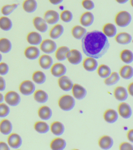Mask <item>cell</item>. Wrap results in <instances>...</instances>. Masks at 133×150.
I'll return each instance as SVG.
<instances>
[{"instance_id":"6da1fadb","label":"cell","mask_w":133,"mask_h":150,"mask_svg":"<svg viewBox=\"0 0 133 150\" xmlns=\"http://www.w3.org/2000/svg\"><path fill=\"white\" fill-rule=\"evenodd\" d=\"M109 47L107 36L99 30L86 33L82 40L83 51L89 57L101 58L108 51Z\"/></svg>"},{"instance_id":"7a4b0ae2","label":"cell","mask_w":133,"mask_h":150,"mask_svg":"<svg viewBox=\"0 0 133 150\" xmlns=\"http://www.w3.org/2000/svg\"><path fill=\"white\" fill-rule=\"evenodd\" d=\"M59 107L65 111H70L74 108L75 104L74 98L70 95L61 96L58 101Z\"/></svg>"},{"instance_id":"3957f363","label":"cell","mask_w":133,"mask_h":150,"mask_svg":"<svg viewBox=\"0 0 133 150\" xmlns=\"http://www.w3.org/2000/svg\"><path fill=\"white\" fill-rule=\"evenodd\" d=\"M132 21L130 14L126 11H121L115 16V21L119 27L125 28L129 25Z\"/></svg>"},{"instance_id":"277c9868","label":"cell","mask_w":133,"mask_h":150,"mask_svg":"<svg viewBox=\"0 0 133 150\" xmlns=\"http://www.w3.org/2000/svg\"><path fill=\"white\" fill-rule=\"evenodd\" d=\"M41 50L46 54H51L55 52L57 49V45L55 42L50 39L42 41L40 45Z\"/></svg>"},{"instance_id":"5b68a950","label":"cell","mask_w":133,"mask_h":150,"mask_svg":"<svg viewBox=\"0 0 133 150\" xmlns=\"http://www.w3.org/2000/svg\"><path fill=\"white\" fill-rule=\"evenodd\" d=\"M66 57L70 63L74 65L80 64L82 59L81 53L76 49L70 50L66 54Z\"/></svg>"},{"instance_id":"8992f818","label":"cell","mask_w":133,"mask_h":150,"mask_svg":"<svg viewBox=\"0 0 133 150\" xmlns=\"http://www.w3.org/2000/svg\"><path fill=\"white\" fill-rule=\"evenodd\" d=\"M19 90L23 94L30 96L34 92L35 86L31 81H24L20 85Z\"/></svg>"},{"instance_id":"52a82bcc","label":"cell","mask_w":133,"mask_h":150,"mask_svg":"<svg viewBox=\"0 0 133 150\" xmlns=\"http://www.w3.org/2000/svg\"><path fill=\"white\" fill-rule=\"evenodd\" d=\"M6 102L11 106H16L20 103L21 98L19 95L14 91H10L5 95Z\"/></svg>"},{"instance_id":"ba28073f","label":"cell","mask_w":133,"mask_h":150,"mask_svg":"<svg viewBox=\"0 0 133 150\" xmlns=\"http://www.w3.org/2000/svg\"><path fill=\"white\" fill-rule=\"evenodd\" d=\"M24 55L28 59L34 60L39 57L40 51L39 49L35 46L28 47L24 50Z\"/></svg>"},{"instance_id":"9c48e42d","label":"cell","mask_w":133,"mask_h":150,"mask_svg":"<svg viewBox=\"0 0 133 150\" xmlns=\"http://www.w3.org/2000/svg\"><path fill=\"white\" fill-rule=\"evenodd\" d=\"M44 19L48 24H55L59 21V14L55 11L48 10L44 14Z\"/></svg>"},{"instance_id":"30bf717a","label":"cell","mask_w":133,"mask_h":150,"mask_svg":"<svg viewBox=\"0 0 133 150\" xmlns=\"http://www.w3.org/2000/svg\"><path fill=\"white\" fill-rule=\"evenodd\" d=\"M33 24L35 28L40 33L46 32L48 29L47 23L45 20L39 16H36L33 18Z\"/></svg>"},{"instance_id":"8fae6325","label":"cell","mask_w":133,"mask_h":150,"mask_svg":"<svg viewBox=\"0 0 133 150\" xmlns=\"http://www.w3.org/2000/svg\"><path fill=\"white\" fill-rule=\"evenodd\" d=\"M27 41L32 46L40 45L42 42V38L39 33L36 31L31 32L27 36Z\"/></svg>"},{"instance_id":"7c38bea8","label":"cell","mask_w":133,"mask_h":150,"mask_svg":"<svg viewBox=\"0 0 133 150\" xmlns=\"http://www.w3.org/2000/svg\"><path fill=\"white\" fill-rule=\"evenodd\" d=\"M72 90L73 96L79 100L83 99L87 95V92L86 89L79 84H73Z\"/></svg>"},{"instance_id":"4fadbf2b","label":"cell","mask_w":133,"mask_h":150,"mask_svg":"<svg viewBox=\"0 0 133 150\" xmlns=\"http://www.w3.org/2000/svg\"><path fill=\"white\" fill-rule=\"evenodd\" d=\"M51 72L55 77H60L66 74V68L61 63H56L51 67Z\"/></svg>"},{"instance_id":"5bb4252c","label":"cell","mask_w":133,"mask_h":150,"mask_svg":"<svg viewBox=\"0 0 133 150\" xmlns=\"http://www.w3.org/2000/svg\"><path fill=\"white\" fill-rule=\"evenodd\" d=\"M58 84L61 88L66 91H70L73 85L72 81L65 76L59 77L58 79Z\"/></svg>"},{"instance_id":"9a60e30c","label":"cell","mask_w":133,"mask_h":150,"mask_svg":"<svg viewBox=\"0 0 133 150\" xmlns=\"http://www.w3.org/2000/svg\"><path fill=\"white\" fill-rule=\"evenodd\" d=\"M22 139L19 135L16 133H13L9 136L8 142L11 147L14 149H18L20 147L22 144Z\"/></svg>"},{"instance_id":"2e32d148","label":"cell","mask_w":133,"mask_h":150,"mask_svg":"<svg viewBox=\"0 0 133 150\" xmlns=\"http://www.w3.org/2000/svg\"><path fill=\"white\" fill-rule=\"evenodd\" d=\"M118 112L120 115L125 119L130 118L132 114L130 107L127 103H122L119 105Z\"/></svg>"},{"instance_id":"e0dca14e","label":"cell","mask_w":133,"mask_h":150,"mask_svg":"<svg viewBox=\"0 0 133 150\" xmlns=\"http://www.w3.org/2000/svg\"><path fill=\"white\" fill-rule=\"evenodd\" d=\"M83 66L87 71L91 72L94 71L97 69L98 63L95 59L93 57H88L84 60Z\"/></svg>"},{"instance_id":"ac0fdd59","label":"cell","mask_w":133,"mask_h":150,"mask_svg":"<svg viewBox=\"0 0 133 150\" xmlns=\"http://www.w3.org/2000/svg\"><path fill=\"white\" fill-rule=\"evenodd\" d=\"M39 65L43 69L48 70L52 66L53 63V59L49 55L44 54L39 57Z\"/></svg>"},{"instance_id":"d6986e66","label":"cell","mask_w":133,"mask_h":150,"mask_svg":"<svg viewBox=\"0 0 133 150\" xmlns=\"http://www.w3.org/2000/svg\"><path fill=\"white\" fill-rule=\"evenodd\" d=\"M12 49V44L8 39L6 38H0V52L6 54L9 53Z\"/></svg>"},{"instance_id":"ffe728a7","label":"cell","mask_w":133,"mask_h":150,"mask_svg":"<svg viewBox=\"0 0 133 150\" xmlns=\"http://www.w3.org/2000/svg\"><path fill=\"white\" fill-rule=\"evenodd\" d=\"M94 21V16L91 13L86 12L81 15L80 18V23L84 27H89L91 25Z\"/></svg>"},{"instance_id":"44dd1931","label":"cell","mask_w":133,"mask_h":150,"mask_svg":"<svg viewBox=\"0 0 133 150\" xmlns=\"http://www.w3.org/2000/svg\"><path fill=\"white\" fill-rule=\"evenodd\" d=\"M114 94L116 99L120 101L126 100L128 97L127 90L122 86L117 87L114 90Z\"/></svg>"},{"instance_id":"7402d4cb","label":"cell","mask_w":133,"mask_h":150,"mask_svg":"<svg viewBox=\"0 0 133 150\" xmlns=\"http://www.w3.org/2000/svg\"><path fill=\"white\" fill-rule=\"evenodd\" d=\"M99 145L100 147L103 149H109L113 146V140L109 136H103L99 139Z\"/></svg>"},{"instance_id":"603a6c76","label":"cell","mask_w":133,"mask_h":150,"mask_svg":"<svg viewBox=\"0 0 133 150\" xmlns=\"http://www.w3.org/2000/svg\"><path fill=\"white\" fill-rule=\"evenodd\" d=\"M23 7L26 12L32 13L37 10L38 4L35 0H25L23 2Z\"/></svg>"},{"instance_id":"cb8c5ba5","label":"cell","mask_w":133,"mask_h":150,"mask_svg":"<svg viewBox=\"0 0 133 150\" xmlns=\"http://www.w3.org/2000/svg\"><path fill=\"white\" fill-rule=\"evenodd\" d=\"M115 40L119 44L128 45L131 42L132 37L128 33H120L115 36Z\"/></svg>"},{"instance_id":"d4e9b609","label":"cell","mask_w":133,"mask_h":150,"mask_svg":"<svg viewBox=\"0 0 133 150\" xmlns=\"http://www.w3.org/2000/svg\"><path fill=\"white\" fill-rule=\"evenodd\" d=\"M103 117L105 121L107 122L112 124L118 120V115L115 110L113 109H108L105 111Z\"/></svg>"},{"instance_id":"484cf974","label":"cell","mask_w":133,"mask_h":150,"mask_svg":"<svg viewBox=\"0 0 133 150\" xmlns=\"http://www.w3.org/2000/svg\"><path fill=\"white\" fill-rule=\"evenodd\" d=\"M13 27L12 21L7 16L0 17V29L4 31L11 30Z\"/></svg>"},{"instance_id":"4316f807","label":"cell","mask_w":133,"mask_h":150,"mask_svg":"<svg viewBox=\"0 0 133 150\" xmlns=\"http://www.w3.org/2000/svg\"><path fill=\"white\" fill-rule=\"evenodd\" d=\"M64 31L63 27L61 25H56L50 30L49 36L53 39H57L61 36Z\"/></svg>"},{"instance_id":"83f0119b","label":"cell","mask_w":133,"mask_h":150,"mask_svg":"<svg viewBox=\"0 0 133 150\" xmlns=\"http://www.w3.org/2000/svg\"><path fill=\"white\" fill-rule=\"evenodd\" d=\"M38 114L42 119L47 120L51 118L52 112V110L49 107L44 105L39 108L38 111Z\"/></svg>"},{"instance_id":"f1b7e54d","label":"cell","mask_w":133,"mask_h":150,"mask_svg":"<svg viewBox=\"0 0 133 150\" xmlns=\"http://www.w3.org/2000/svg\"><path fill=\"white\" fill-rule=\"evenodd\" d=\"M66 141L62 138H56L51 142L50 146L53 150H62L66 147Z\"/></svg>"},{"instance_id":"f546056e","label":"cell","mask_w":133,"mask_h":150,"mask_svg":"<svg viewBox=\"0 0 133 150\" xmlns=\"http://www.w3.org/2000/svg\"><path fill=\"white\" fill-rule=\"evenodd\" d=\"M103 33L107 37L113 38L117 33V29L114 24L107 23L105 24L103 28Z\"/></svg>"},{"instance_id":"4dcf8cb0","label":"cell","mask_w":133,"mask_h":150,"mask_svg":"<svg viewBox=\"0 0 133 150\" xmlns=\"http://www.w3.org/2000/svg\"><path fill=\"white\" fill-rule=\"evenodd\" d=\"M13 126L11 122L7 119L3 120L0 122V132L4 135L10 134L12 131Z\"/></svg>"},{"instance_id":"1f68e13d","label":"cell","mask_w":133,"mask_h":150,"mask_svg":"<svg viewBox=\"0 0 133 150\" xmlns=\"http://www.w3.org/2000/svg\"><path fill=\"white\" fill-rule=\"evenodd\" d=\"M51 131L55 135H61L65 131V127L61 123L59 122H54L51 124Z\"/></svg>"},{"instance_id":"d6a6232c","label":"cell","mask_w":133,"mask_h":150,"mask_svg":"<svg viewBox=\"0 0 133 150\" xmlns=\"http://www.w3.org/2000/svg\"><path fill=\"white\" fill-rule=\"evenodd\" d=\"M87 33V30L80 25H76L72 28V33L75 38L77 40L82 39Z\"/></svg>"},{"instance_id":"836d02e7","label":"cell","mask_w":133,"mask_h":150,"mask_svg":"<svg viewBox=\"0 0 133 150\" xmlns=\"http://www.w3.org/2000/svg\"><path fill=\"white\" fill-rule=\"evenodd\" d=\"M120 74L125 79H129L133 77V68L129 65H125L121 68Z\"/></svg>"},{"instance_id":"e575fe53","label":"cell","mask_w":133,"mask_h":150,"mask_svg":"<svg viewBox=\"0 0 133 150\" xmlns=\"http://www.w3.org/2000/svg\"><path fill=\"white\" fill-rule=\"evenodd\" d=\"M34 97L35 100L38 103H45L48 100V96L45 91L42 90H38L35 92Z\"/></svg>"},{"instance_id":"d590c367","label":"cell","mask_w":133,"mask_h":150,"mask_svg":"<svg viewBox=\"0 0 133 150\" xmlns=\"http://www.w3.org/2000/svg\"><path fill=\"white\" fill-rule=\"evenodd\" d=\"M120 58L122 62L127 64L132 63L133 60V54L130 50L125 49L121 52Z\"/></svg>"},{"instance_id":"8d00e7d4","label":"cell","mask_w":133,"mask_h":150,"mask_svg":"<svg viewBox=\"0 0 133 150\" xmlns=\"http://www.w3.org/2000/svg\"><path fill=\"white\" fill-rule=\"evenodd\" d=\"M70 49L67 47H61L57 49L55 53L56 58L59 61H63L66 59V55Z\"/></svg>"},{"instance_id":"74e56055","label":"cell","mask_w":133,"mask_h":150,"mask_svg":"<svg viewBox=\"0 0 133 150\" xmlns=\"http://www.w3.org/2000/svg\"><path fill=\"white\" fill-rule=\"evenodd\" d=\"M32 78L34 81L39 84H44L46 80L45 74L41 71H35L32 75Z\"/></svg>"},{"instance_id":"f35d334b","label":"cell","mask_w":133,"mask_h":150,"mask_svg":"<svg viewBox=\"0 0 133 150\" xmlns=\"http://www.w3.org/2000/svg\"><path fill=\"white\" fill-rule=\"evenodd\" d=\"M34 128L36 131L41 134L47 133L49 130V127L44 122L38 121L35 124Z\"/></svg>"},{"instance_id":"ab89813d","label":"cell","mask_w":133,"mask_h":150,"mask_svg":"<svg viewBox=\"0 0 133 150\" xmlns=\"http://www.w3.org/2000/svg\"><path fill=\"white\" fill-rule=\"evenodd\" d=\"M120 80V77L118 73L113 72L104 80V83L107 85L112 86L116 84Z\"/></svg>"},{"instance_id":"60d3db41","label":"cell","mask_w":133,"mask_h":150,"mask_svg":"<svg viewBox=\"0 0 133 150\" xmlns=\"http://www.w3.org/2000/svg\"><path fill=\"white\" fill-rule=\"evenodd\" d=\"M19 4H13L11 5H6L2 7L1 11L4 16H8L12 13L17 8Z\"/></svg>"},{"instance_id":"b9f144b4","label":"cell","mask_w":133,"mask_h":150,"mask_svg":"<svg viewBox=\"0 0 133 150\" xmlns=\"http://www.w3.org/2000/svg\"><path fill=\"white\" fill-rule=\"evenodd\" d=\"M98 74L103 78L108 77L111 74V70L109 67L105 64H101L98 68Z\"/></svg>"},{"instance_id":"7bdbcfd3","label":"cell","mask_w":133,"mask_h":150,"mask_svg":"<svg viewBox=\"0 0 133 150\" xmlns=\"http://www.w3.org/2000/svg\"><path fill=\"white\" fill-rule=\"evenodd\" d=\"M73 16L71 12L68 10H64L60 15V18L64 22L68 23L73 19Z\"/></svg>"},{"instance_id":"ee69618b","label":"cell","mask_w":133,"mask_h":150,"mask_svg":"<svg viewBox=\"0 0 133 150\" xmlns=\"http://www.w3.org/2000/svg\"><path fill=\"white\" fill-rule=\"evenodd\" d=\"M10 109L4 103L0 104V117L4 118L8 115L10 112Z\"/></svg>"},{"instance_id":"f6af8a7d","label":"cell","mask_w":133,"mask_h":150,"mask_svg":"<svg viewBox=\"0 0 133 150\" xmlns=\"http://www.w3.org/2000/svg\"><path fill=\"white\" fill-rule=\"evenodd\" d=\"M9 71V67L8 64L4 62L0 63V75L5 76Z\"/></svg>"},{"instance_id":"bcb514c9","label":"cell","mask_w":133,"mask_h":150,"mask_svg":"<svg viewBox=\"0 0 133 150\" xmlns=\"http://www.w3.org/2000/svg\"><path fill=\"white\" fill-rule=\"evenodd\" d=\"M83 7L87 10H91L94 9V2L91 0H83L82 2Z\"/></svg>"},{"instance_id":"7dc6e473","label":"cell","mask_w":133,"mask_h":150,"mask_svg":"<svg viewBox=\"0 0 133 150\" xmlns=\"http://www.w3.org/2000/svg\"><path fill=\"white\" fill-rule=\"evenodd\" d=\"M120 150H132L133 148L132 145L128 142H123L120 144Z\"/></svg>"},{"instance_id":"c3c4849f","label":"cell","mask_w":133,"mask_h":150,"mask_svg":"<svg viewBox=\"0 0 133 150\" xmlns=\"http://www.w3.org/2000/svg\"><path fill=\"white\" fill-rule=\"evenodd\" d=\"M6 82L5 80L3 77L0 76V91H3L5 90Z\"/></svg>"},{"instance_id":"681fc988","label":"cell","mask_w":133,"mask_h":150,"mask_svg":"<svg viewBox=\"0 0 133 150\" xmlns=\"http://www.w3.org/2000/svg\"><path fill=\"white\" fill-rule=\"evenodd\" d=\"M0 150H10V148L7 144L4 142H0Z\"/></svg>"},{"instance_id":"f907efd6","label":"cell","mask_w":133,"mask_h":150,"mask_svg":"<svg viewBox=\"0 0 133 150\" xmlns=\"http://www.w3.org/2000/svg\"><path fill=\"white\" fill-rule=\"evenodd\" d=\"M133 129L130 130L128 131L127 134V137H128V139H129V141L132 142H133Z\"/></svg>"},{"instance_id":"816d5d0a","label":"cell","mask_w":133,"mask_h":150,"mask_svg":"<svg viewBox=\"0 0 133 150\" xmlns=\"http://www.w3.org/2000/svg\"><path fill=\"white\" fill-rule=\"evenodd\" d=\"M51 4L53 5H58L61 3L63 0H49Z\"/></svg>"},{"instance_id":"f5cc1de1","label":"cell","mask_w":133,"mask_h":150,"mask_svg":"<svg viewBox=\"0 0 133 150\" xmlns=\"http://www.w3.org/2000/svg\"><path fill=\"white\" fill-rule=\"evenodd\" d=\"M133 83L129 84L128 86V92L132 96H133Z\"/></svg>"},{"instance_id":"db71d44e","label":"cell","mask_w":133,"mask_h":150,"mask_svg":"<svg viewBox=\"0 0 133 150\" xmlns=\"http://www.w3.org/2000/svg\"><path fill=\"white\" fill-rule=\"evenodd\" d=\"M118 2V3L121 4H123L126 3V2H128L129 0H115Z\"/></svg>"},{"instance_id":"11a10c76","label":"cell","mask_w":133,"mask_h":150,"mask_svg":"<svg viewBox=\"0 0 133 150\" xmlns=\"http://www.w3.org/2000/svg\"><path fill=\"white\" fill-rule=\"evenodd\" d=\"M4 99V98L3 95L1 93H0V104L3 101Z\"/></svg>"},{"instance_id":"9f6ffc18","label":"cell","mask_w":133,"mask_h":150,"mask_svg":"<svg viewBox=\"0 0 133 150\" xmlns=\"http://www.w3.org/2000/svg\"><path fill=\"white\" fill-rule=\"evenodd\" d=\"M2 59H3V56H2V54L0 52V63L1 62Z\"/></svg>"}]
</instances>
